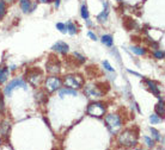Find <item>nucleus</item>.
I'll list each match as a JSON object with an SVG mask.
<instances>
[{"label": "nucleus", "instance_id": "f257e3e1", "mask_svg": "<svg viewBox=\"0 0 165 150\" xmlns=\"http://www.w3.org/2000/svg\"><path fill=\"white\" fill-rule=\"evenodd\" d=\"M117 142L121 146L125 148H132L138 143V133L132 130V129H127L123 132H121L117 137Z\"/></svg>", "mask_w": 165, "mask_h": 150}, {"label": "nucleus", "instance_id": "f03ea898", "mask_svg": "<svg viewBox=\"0 0 165 150\" xmlns=\"http://www.w3.org/2000/svg\"><path fill=\"white\" fill-rule=\"evenodd\" d=\"M104 121H106V124L113 135H116L118 132V130L122 128V121L118 114H115V113L108 114L104 118Z\"/></svg>", "mask_w": 165, "mask_h": 150}, {"label": "nucleus", "instance_id": "7ed1b4c3", "mask_svg": "<svg viewBox=\"0 0 165 150\" xmlns=\"http://www.w3.org/2000/svg\"><path fill=\"white\" fill-rule=\"evenodd\" d=\"M87 113L91 117L96 118H102L106 113V105L103 102H91L87 107Z\"/></svg>", "mask_w": 165, "mask_h": 150}, {"label": "nucleus", "instance_id": "20e7f679", "mask_svg": "<svg viewBox=\"0 0 165 150\" xmlns=\"http://www.w3.org/2000/svg\"><path fill=\"white\" fill-rule=\"evenodd\" d=\"M65 85L69 88H80L84 83V79L80 76V75H67L65 78Z\"/></svg>", "mask_w": 165, "mask_h": 150}, {"label": "nucleus", "instance_id": "39448f33", "mask_svg": "<svg viewBox=\"0 0 165 150\" xmlns=\"http://www.w3.org/2000/svg\"><path fill=\"white\" fill-rule=\"evenodd\" d=\"M62 85V80L57 78V76H50L46 80V82H44V86H46V89L49 92V93H53L55 92L56 89H59L60 87H61Z\"/></svg>", "mask_w": 165, "mask_h": 150}, {"label": "nucleus", "instance_id": "423d86ee", "mask_svg": "<svg viewBox=\"0 0 165 150\" xmlns=\"http://www.w3.org/2000/svg\"><path fill=\"white\" fill-rule=\"evenodd\" d=\"M18 87H22L23 89H28L26 83H25L23 80H21V79H16V80L11 81V82L5 87V91H4L5 95H6V97H11V95H12V92H13V89H16V88H18Z\"/></svg>", "mask_w": 165, "mask_h": 150}, {"label": "nucleus", "instance_id": "0eeeda50", "mask_svg": "<svg viewBox=\"0 0 165 150\" xmlns=\"http://www.w3.org/2000/svg\"><path fill=\"white\" fill-rule=\"evenodd\" d=\"M28 78H29V81L31 82L34 86H37L41 82V80H42V73L40 70L35 69L34 71H30L28 74Z\"/></svg>", "mask_w": 165, "mask_h": 150}, {"label": "nucleus", "instance_id": "6e6552de", "mask_svg": "<svg viewBox=\"0 0 165 150\" xmlns=\"http://www.w3.org/2000/svg\"><path fill=\"white\" fill-rule=\"evenodd\" d=\"M52 49L54 50V51H56V53H61V54H66V53H68V49H69V47H68V44H66L65 42H56L54 46L52 47Z\"/></svg>", "mask_w": 165, "mask_h": 150}, {"label": "nucleus", "instance_id": "1a4fd4ad", "mask_svg": "<svg viewBox=\"0 0 165 150\" xmlns=\"http://www.w3.org/2000/svg\"><path fill=\"white\" fill-rule=\"evenodd\" d=\"M86 93L89 95H91V97H95V98H98V97H102L104 93L99 89V87H97L96 85L95 86H89L86 88Z\"/></svg>", "mask_w": 165, "mask_h": 150}, {"label": "nucleus", "instance_id": "9d476101", "mask_svg": "<svg viewBox=\"0 0 165 150\" xmlns=\"http://www.w3.org/2000/svg\"><path fill=\"white\" fill-rule=\"evenodd\" d=\"M21 7L23 10L24 13H28V12H33L36 7V4H34L31 6V3H30V0H21Z\"/></svg>", "mask_w": 165, "mask_h": 150}, {"label": "nucleus", "instance_id": "9b49d317", "mask_svg": "<svg viewBox=\"0 0 165 150\" xmlns=\"http://www.w3.org/2000/svg\"><path fill=\"white\" fill-rule=\"evenodd\" d=\"M77 91L74 88H62L59 91V97L64 98L65 95H72V97H77Z\"/></svg>", "mask_w": 165, "mask_h": 150}, {"label": "nucleus", "instance_id": "f8f14e48", "mask_svg": "<svg viewBox=\"0 0 165 150\" xmlns=\"http://www.w3.org/2000/svg\"><path fill=\"white\" fill-rule=\"evenodd\" d=\"M108 16H109V10H108V4L107 3H104V11L99 14V16L97 17V20L99 23H104V22H107L108 19Z\"/></svg>", "mask_w": 165, "mask_h": 150}, {"label": "nucleus", "instance_id": "ddd939ff", "mask_svg": "<svg viewBox=\"0 0 165 150\" xmlns=\"http://www.w3.org/2000/svg\"><path fill=\"white\" fill-rule=\"evenodd\" d=\"M146 85L149 87V91H151L153 94H156V95L159 98V100H160V97H159V88L156 86V83L152 82L151 80H146Z\"/></svg>", "mask_w": 165, "mask_h": 150}, {"label": "nucleus", "instance_id": "4468645a", "mask_svg": "<svg viewBox=\"0 0 165 150\" xmlns=\"http://www.w3.org/2000/svg\"><path fill=\"white\" fill-rule=\"evenodd\" d=\"M47 70L52 74H56L60 71V64L56 63V62H49L47 64Z\"/></svg>", "mask_w": 165, "mask_h": 150}, {"label": "nucleus", "instance_id": "2eb2a0df", "mask_svg": "<svg viewBox=\"0 0 165 150\" xmlns=\"http://www.w3.org/2000/svg\"><path fill=\"white\" fill-rule=\"evenodd\" d=\"M154 111H156V113L159 116V117H161L163 118V116H164V112H165V109H164V102H163V99H160L159 100V102L154 106Z\"/></svg>", "mask_w": 165, "mask_h": 150}, {"label": "nucleus", "instance_id": "dca6fc26", "mask_svg": "<svg viewBox=\"0 0 165 150\" xmlns=\"http://www.w3.org/2000/svg\"><path fill=\"white\" fill-rule=\"evenodd\" d=\"M8 75H10V70H8V68H3V69H0V83H4V82L7 80Z\"/></svg>", "mask_w": 165, "mask_h": 150}, {"label": "nucleus", "instance_id": "f3484780", "mask_svg": "<svg viewBox=\"0 0 165 150\" xmlns=\"http://www.w3.org/2000/svg\"><path fill=\"white\" fill-rule=\"evenodd\" d=\"M102 43L106 44V46H108V47H111L113 43H114L113 36L111 35H104V36H102Z\"/></svg>", "mask_w": 165, "mask_h": 150}, {"label": "nucleus", "instance_id": "a211bd4d", "mask_svg": "<svg viewBox=\"0 0 165 150\" xmlns=\"http://www.w3.org/2000/svg\"><path fill=\"white\" fill-rule=\"evenodd\" d=\"M10 128H11V125H10L8 122H3L1 123V125H0V131H1V133L4 135V136H6V135L8 133Z\"/></svg>", "mask_w": 165, "mask_h": 150}, {"label": "nucleus", "instance_id": "6ab92c4d", "mask_svg": "<svg viewBox=\"0 0 165 150\" xmlns=\"http://www.w3.org/2000/svg\"><path fill=\"white\" fill-rule=\"evenodd\" d=\"M66 27H67V32H69L71 35H76L77 34V27L72 22H67Z\"/></svg>", "mask_w": 165, "mask_h": 150}, {"label": "nucleus", "instance_id": "aec40b11", "mask_svg": "<svg viewBox=\"0 0 165 150\" xmlns=\"http://www.w3.org/2000/svg\"><path fill=\"white\" fill-rule=\"evenodd\" d=\"M130 50H132L134 54L139 55V56L145 55V53H146V50H145L144 48H141V47H132V48H130Z\"/></svg>", "mask_w": 165, "mask_h": 150}, {"label": "nucleus", "instance_id": "412c9836", "mask_svg": "<svg viewBox=\"0 0 165 150\" xmlns=\"http://www.w3.org/2000/svg\"><path fill=\"white\" fill-rule=\"evenodd\" d=\"M6 13V3L4 0H0V19H1Z\"/></svg>", "mask_w": 165, "mask_h": 150}, {"label": "nucleus", "instance_id": "4be33fe9", "mask_svg": "<svg viewBox=\"0 0 165 150\" xmlns=\"http://www.w3.org/2000/svg\"><path fill=\"white\" fill-rule=\"evenodd\" d=\"M149 121H151L152 124H158V123H160V121H163V118H160L157 113H154V114H152L151 117H149Z\"/></svg>", "mask_w": 165, "mask_h": 150}, {"label": "nucleus", "instance_id": "5701e85b", "mask_svg": "<svg viewBox=\"0 0 165 150\" xmlns=\"http://www.w3.org/2000/svg\"><path fill=\"white\" fill-rule=\"evenodd\" d=\"M149 130H151V132H152V136L157 139V141H161V142H164V139H163V137H160V133L156 130V129H153V128H151V129H149Z\"/></svg>", "mask_w": 165, "mask_h": 150}, {"label": "nucleus", "instance_id": "b1692460", "mask_svg": "<svg viewBox=\"0 0 165 150\" xmlns=\"http://www.w3.org/2000/svg\"><path fill=\"white\" fill-rule=\"evenodd\" d=\"M80 13H81V17H83L84 19H89V11H87L86 5H83V6H81Z\"/></svg>", "mask_w": 165, "mask_h": 150}, {"label": "nucleus", "instance_id": "393cba45", "mask_svg": "<svg viewBox=\"0 0 165 150\" xmlns=\"http://www.w3.org/2000/svg\"><path fill=\"white\" fill-rule=\"evenodd\" d=\"M56 27L60 30V32L62 34H66L67 32V27H66V24H62V23H57L56 24Z\"/></svg>", "mask_w": 165, "mask_h": 150}, {"label": "nucleus", "instance_id": "a878e982", "mask_svg": "<svg viewBox=\"0 0 165 150\" xmlns=\"http://www.w3.org/2000/svg\"><path fill=\"white\" fill-rule=\"evenodd\" d=\"M144 141H145V143L147 144V146H153V145H154V141L151 139L149 137H147V136L144 137Z\"/></svg>", "mask_w": 165, "mask_h": 150}, {"label": "nucleus", "instance_id": "bb28decb", "mask_svg": "<svg viewBox=\"0 0 165 150\" xmlns=\"http://www.w3.org/2000/svg\"><path fill=\"white\" fill-rule=\"evenodd\" d=\"M103 66H104V68H106L108 71H114V68L109 64V62H108V61H103Z\"/></svg>", "mask_w": 165, "mask_h": 150}, {"label": "nucleus", "instance_id": "cd10ccee", "mask_svg": "<svg viewBox=\"0 0 165 150\" xmlns=\"http://www.w3.org/2000/svg\"><path fill=\"white\" fill-rule=\"evenodd\" d=\"M154 57L158 58V60H161L164 57V51L161 50H158V51H154Z\"/></svg>", "mask_w": 165, "mask_h": 150}, {"label": "nucleus", "instance_id": "c85d7f7f", "mask_svg": "<svg viewBox=\"0 0 165 150\" xmlns=\"http://www.w3.org/2000/svg\"><path fill=\"white\" fill-rule=\"evenodd\" d=\"M5 109V104H4V98L1 95V93H0V112H3Z\"/></svg>", "mask_w": 165, "mask_h": 150}, {"label": "nucleus", "instance_id": "c756f323", "mask_svg": "<svg viewBox=\"0 0 165 150\" xmlns=\"http://www.w3.org/2000/svg\"><path fill=\"white\" fill-rule=\"evenodd\" d=\"M74 56L78 57V60H79L80 62H85V57H84V56H81L79 53H74Z\"/></svg>", "mask_w": 165, "mask_h": 150}, {"label": "nucleus", "instance_id": "7c9ffc66", "mask_svg": "<svg viewBox=\"0 0 165 150\" xmlns=\"http://www.w3.org/2000/svg\"><path fill=\"white\" fill-rule=\"evenodd\" d=\"M87 35H89V37H91V38H92L93 41H97V36H96V35H95L93 32H91V31H89V34H87Z\"/></svg>", "mask_w": 165, "mask_h": 150}, {"label": "nucleus", "instance_id": "2f4dec72", "mask_svg": "<svg viewBox=\"0 0 165 150\" xmlns=\"http://www.w3.org/2000/svg\"><path fill=\"white\" fill-rule=\"evenodd\" d=\"M60 1H61V0H55V7L56 8L60 6Z\"/></svg>", "mask_w": 165, "mask_h": 150}, {"label": "nucleus", "instance_id": "473e14b6", "mask_svg": "<svg viewBox=\"0 0 165 150\" xmlns=\"http://www.w3.org/2000/svg\"><path fill=\"white\" fill-rule=\"evenodd\" d=\"M0 144H1V138H0Z\"/></svg>", "mask_w": 165, "mask_h": 150}, {"label": "nucleus", "instance_id": "72a5a7b5", "mask_svg": "<svg viewBox=\"0 0 165 150\" xmlns=\"http://www.w3.org/2000/svg\"><path fill=\"white\" fill-rule=\"evenodd\" d=\"M118 1H121V0H118Z\"/></svg>", "mask_w": 165, "mask_h": 150}]
</instances>
